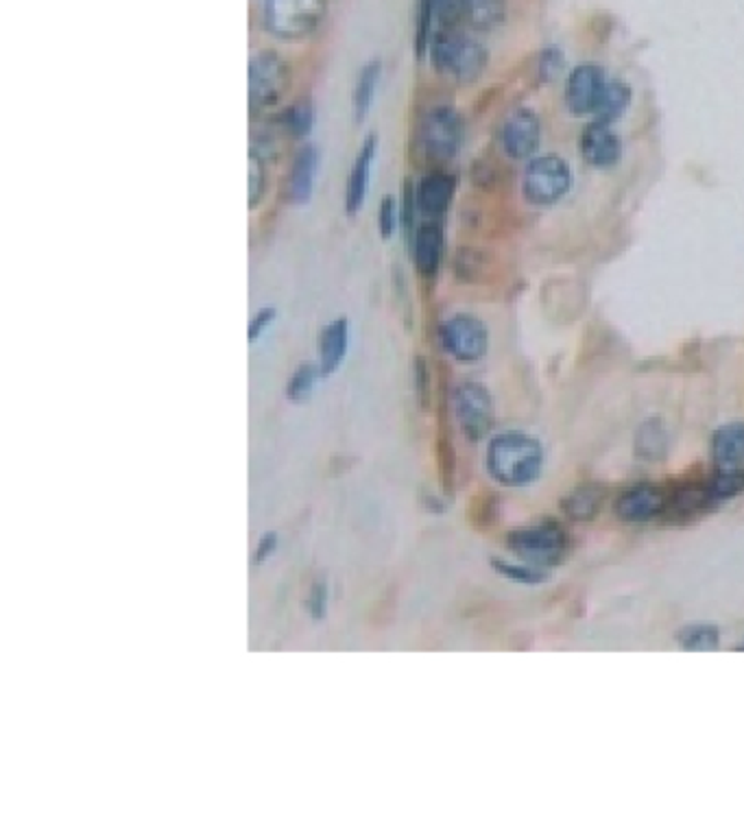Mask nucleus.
<instances>
[{
	"label": "nucleus",
	"mask_w": 744,
	"mask_h": 838,
	"mask_svg": "<svg viewBox=\"0 0 744 838\" xmlns=\"http://www.w3.org/2000/svg\"><path fill=\"white\" fill-rule=\"evenodd\" d=\"M541 463V443L524 432L497 434L487 450V469L504 487L530 484L539 476Z\"/></svg>",
	"instance_id": "1"
},
{
	"label": "nucleus",
	"mask_w": 744,
	"mask_h": 838,
	"mask_svg": "<svg viewBox=\"0 0 744 838\" xmlns=\"http://www.w3.org/2000/svg\"><path fill=\"white\" fill-rule=\"evenodd\" d=\"M430 59L441 74L469 83L482 74L487 65V50L471 37L441 28L430 39Z\"/></svg>",
	"instance_id": "2"
},
{
	"label": "nucleus",
	"mask_w": 744,
	"mask_h": 838,
	"mask_svg": "<svg viewBox=\"0 0 744 838\" xmlns=\"http://www.w3.org/2000/svg\"><path fill=\"white\" fill-rule=\"evenodd\" d=\"M325 0H264V24L279 39H301L316 31Z\"/></svg>",
	"instance_id": "3"
},
{
	"label": "nucleus",
	"mask_w": 744,
	"mask_h": 838,
	"mask_svg": "<svg viewBox=\"0 0 744 838\" xmlns=\"http://www.w3.org/2000/svg\"><path fill=\"white\" fill-rule=\"evenodd\" d=\"M290 87V68L275 50H260L249 61V103L253 111L275 107Z\"/></svg>",
	"instance_id": "4"
},
{
	"label": "nucleus",
	"mask_w": 744,
	"mask_h": 838,
	"mask_svg": "<svg viewBox=\"0 0 744 838\" xmlns=\"http://www.w3.org/2000/svg\"><path fill=\"white\" fill-rule=\"evenodd\" d=\"M508 548L530 565H554L567 550V535L554 522L517 528L506 539Z\"/></svg>",
	"instance_id": "5"
},
{
	"label": "nucleus",
	"mask_w": 744,
	"mask_h": 838,
	"mask_svg": "<svg viewBox=\"0 0 744 838\" xmlns=\"http://www.w3.org/2000/svg\"><path fill=\"white\" fill-rule=\"evenodd\" d=\"M572 183V172L559 155L535 157L524 175V194L535 205H552L561 201Z\"/></svg>",
	"instance_id": "6"
},
{
	"label": "nucleus",
	"mask_w": 744,
	"mask_h": 838,
	"mask_svg": "<svg viewBox=\"0 0 744 838\" xmlns=\"http://www.w3.org/2000/svg\"><path fill=\"white\" fill-rule=\"evenodd\" d=\"M441 345L460 362H476L484 356L489 345V332L484 323L473 314H454L439 327Z\"/></svg>",
	"instance_id": "7"
},
{
	"label": "nucleus",
	"mask_w": 744,
	"mask_h": 838,
	"mask_svg": "<svg viewBox=\"0 0 744 838\" xmlns=\"http://www.w3.org/2000/svg\"><path fill=\"white\" fill-rule=\"evenodd\" d=\"M421 142L432 159H452L463 144V120L452 107H434L421 124Z\"/></svg>",
	"instance_id": "8"
},
{
	"label": "nucleus",
	"mask_w": 744,
	"mask_h": 838,
	"mask_svg": "<svg viewBox=\"0 0 744 838\" xmlns=\"http://www.w3.org/2000/svg\"><path fill=\"white\" fill-rule=\"evenodd\" d=\"M454 412L467 439H482L493 426V402L478 382H463L454 391Z\"/></svg>",
	"instance_id": "9"
},
{
	"label": "nucleus",
	"mask_w": 744,
	"mask_h": 838,
	"mask_svg": "<svg viewBox=\"0 0 744 838\" xmlns=\"http://www.w3.org/2000/svg\"><path fill=\"white\" fill-rule=\"evenodd\" d=\"M604 87H607V81L598 65L593 63L576 65L567 76V89H565V100L569 111L574 116H585L596 111Z\"/></svg>",
	"instance_id": "10"
},
{
	"label": "nucleus",
	"mask_w": 744,
	"mask_h": 838,
	"mask_svg": "<svg viewBox=\"0 0 744 838\" xmlns=\"http://www.w3.org/2000/svg\"><path fill=\"white\" fill-rule=\"evenodd\" d=\"M670 498L665 495L663 489L655 484H637L626 489L617 502H615V513L620 519L631 522V524H644L661 513L668 511Z\"/></svg>",
	"instance_id": "11"
},
{
	"label": "nucleus",
	"mask_w": 744,
	"mask_h": 838,
	"mask_svg": "<svg viewBox=\"0 0 744 838\" xmlns=\"http://www.w3.org/2000/svg\"><path fill=\"white\" fill-rule=\"evenodd\" d=\"M539 135H541V127H539L537 113L521 107L506 118L502 127V146L508 157L524 159L537 151Z\"/></svg>",
	"instance_id": "12"
},
{
	"label": "nucleus",
	"mask_w": 744,
	"mask_h": 838,
	"mask_svg": "<svg viewBox=\"0 0 744 838\" xmlns=\"http://www.w3.org/2000/svg\"><path fill=\"white\" fill-rule=\"evenodd\" d=\"M375 151H377V137L371 133L364 137V142H362V146H360V151L351 164L349 177H347V185H345L347 214H356L367 199V192L371 185V170H373V161H375Z\"/></svg>",
	"instance_id": "13"
},
{
	"label": "nucleus",
	"mask_w": 744,
	"mask_h": 838,
	"mask_svg": "<svg viewBox=\"0 0 744 838\" xmlns=\"http://www.w3.org/2000/svg\"><path fill=\"white\" fill-rule=\"evenodd\" d=\"M580 153L596 168H609L620 159L622 144L607 122H589L580 135Z\"/></svg>",
	"instance_id": "14"
},
{
	"label": "nucleus",
	"mask_w": 744,
	"mask_h": 838,
	"mask_svg": "<svg viewBox=\"0 0 744 838\" xmlns=\"http://www.w3.org/2000/svg\"><path fill=\"white\" fill-rule=\"evenodd\" d=\"M716 474H744V423H727L713 432Z\"/></svg>",
	"instance_id": "15"
},
{
	"label": "nucleus",
	"mask_w": 744,
	"mask_h": 838,
	"mask_svg": "<svg viewBox=\"0 0 744 838\" xmlns=\"http://www.w3.org/2000/svg\"><path fill=\"white\" fill-rule=\"evenodd\" d=\"M316 170H319V151L312 144H303L292 157V164L288 170L286 192L292 205H303L310 201L316 183Z\"/></svg>",
	"instance_id": "16"
},
{
	"label": "nucleus",
	"mask_w": 744,
	"mask_h": 838,
	"mask_svg": "<svg viewBox=\"0 0 744 838\" xmlns=\"http://www.w3.org/2000/svg\"><path fill=\"white\" fill-rule=\"evenodd\" d=\"M443 229L436 220H425L415 229L412 238V258L415 266L423 277L436 275L443 258Z\"/></svg>",
	"instance_id": "17"
},
{
	"label": "nucleus",
	"mask_w": 744,
	"mask_h": 838,
	"mask_svg": "<svg viewBox=\"0 0 744 838\" xmlns=\"http://www.w3.org/2000/svg\"><path fill=\"white\" fill-rule=\"evenodd\" d=\"M415 192L419 212L428 218H436L447 210L454 196V179L445 172H428L425 177H421Z\"/></svg>",
	"instance_id": "18"
},
{
	"label": "nucleus",
	"mask_w": 744,
	"mask_h": 838,
	"mask_svg": "<svg viewBox=\"0 0 744 838\" xmlns=\"http://www.w3.org/2000/svg\"><path fill=\"white\" fill-rule=\"evenodd\" d=\"M349 347V323L347 319L329 321L319 338V367L323 375H332L347 356Z\"/></svg>",
	"instance_id": "19"
},
{
	"label": "nucleus",
	"mask_w": 744,
	"mask_h": 838,
	"mask_svg": "<svg viewBox=\"0 0 744 838\" xmlns=\"http://www.w3.org/2000/svg\"><path fill=\"white\" fill-rule=\"evenodd\" d=\"M602 502H604V487H600V484H583V487H576L563 500V511L574 522H589V519H593L598 515Z\"/></svg>",
	"instance_id": "20"
},
{
	"label": "nucleus",
	"mask_w": 744,
	"mask_h": 838,
	"mask_svg": "<svg viewBox=\"0 0 744 838\" xmlns=\"http://www.w3.org/2000/svg\"><path fill=\"white\" fill-rule=\"evenodd\" d=\"M380 76H382V63L380 61H369L360 70L358 81H356V89H353V118H356V122H362L369 116V109H371L375 92H377Z\"/></svg>",
	"instance_id": "21"
},
{
	"label": "nucleus",
	"mask_w": 744,
	"mask_h": 838,
	"mask_svg": "<svg viewBox=\"0 0 744 838\" xmlns=\"http://www.w3.org/2000/svg\"><path fill=\"white\" fill-rule=\"evenodd\" d=\"M635 450L646 460H661L668 452V432L659 419H648L639 426Z\"/></svg>",
	"instance_id": "22"
},
{
	"label": "nucleus",
	"mask_w": 744,
	"mask_h": 838,
	"mask_svg": "<svg viewBox=\"0 0 744 838\" xmlns=\"http://www.w3.org/2000/svg\"><path fill=\"white\" fill-rule=\"evenodd\" d=\"M628 103H631V87L622 81H609L604 92H602V98L593 111L596 120L613 124L626 111Z\"/></svg>",
	"instance_id": "23"
},
{
	"label": "nucleus",
	"mask_w": 744,
	"mask_h": 838,
	"mask_svg": "<svg viewBox=\"0 0 744 838\" xmlns=\"http://www.w3.org/2000/svg\"><path fill=\"white\" fill-rule=\"evenodd\" d=\"M281 124L284 129L292 135V137H305L312 127H314V105L308 100V98H299L295 100L281 116Z\"/></svg>",
	"instance_id": "24"
},
{
	"label": "nucleus",
	"mask_w": 744,
	"mask_h": 838,
	"mask_svg": "<svg viewBox=\"0 0 744 838\" xmlns=\"http://www.w3.org/2000/svg\"><path fill=\"white\" fill-rule=\"evenodd\" d=\"M321 373V367L319 364H312V362H301L295 373L290 375L288 380V386H286V395L290 402H305L312 393H314V386H316V380H319Z\"/></svg>",
	"instance_id": "25"
},
{
	"label": "nucleus",
	"mask_w": 744,
	"mask_h": 838,
	"mask_svg": "<svg viewBox=\"0 0 744 838\" xmlns=\"http://www.w3.org/2000/svg\"><path fill=\"white\" fill-rule=\"evenodd\" d=\"M467 20L480 28H493L504 15V0H465Z\"/></svg>",
	"instance_id": "26"
},
{
	"label": "nucleus",
	"mask_w": 744,
	"mask_h": 838,
	"mask_svg": "<svg viewBox=\"0 0 744 838\" xmlns=\"http://www.w3.org/2000/svg\"><path fill=\"white\" fill-rule=\"evenodd\" d=\"M676 639L687 650H713L718 646V628L711 624H692L681 628Z\"/></svg>",
	"instance_id": "27"
},
{
	"label": "nucleus",
	"mask_w": 744,
	"mask_h": 838,
	"mask_svg": "<svg viewBox=\"0 0 744 838\" xmlns=\"http://www.w3.org/2000/svg\"><path fill=\"white\" fill-rule=\"evenodd\" d=\"M493 567L511 578V580H517V583H526V585H535V583H541L545 578V574L541 572V567L537 565H530V563H511V561H493Z\"/></svg>",
	"instance_id": "28"
},
{
	"label": "nucleus",
	"mask_w": 744,
	"mask_h": 838,
	"mask_svg": "<svg viewBox=\"0 0 744 838\" xmlns=\"http://www.w3.org/2000/svg\"><path fill=\"white\" fill-rule=\"evenodd\" d=\"M266 190V168L257 153L249 155V205L255 207Z\"/></svg>",
	"instance_id": "29"
},
{
	"label": "nucleus",
	"mask_w": 744,
	"mask_h": 838,
	"mask_svg": "<svg viewBox=\"0 0 744 838\" xmlns=\"http://www.w3.org/2000/svg\"><path fill=\"white\" fill-rule=\"evenodd\" d=\"M441 28H452L465 13V0H428Z\"/></svg>",
	"instance_id": "30"
},
{
	"label": "nucleus",
	"mask_w": 744,
	"mask_h": 838,
	"mask_svg": "<svg viewBox=\"0 0 744 838\" xmlns=\"http://www.w3.org/2000/svg\"><path fill=\"white\" fill-rule=\"evenodd\" d=\"M401 216H399V205L393 196H384L377 207V231L382 238H391L397 231Z\"/></svg>",
	"instance_id": "31"
},
{
	"label": "nucleus",
	"mask_w": 744,
	"mask_h": 838,
	"mask_svg": "<svg viewBox=\"0 0 744 838\" xmlns=\"http://www.w3.org/2000/svg\"><path fill=\"white\" fill-rule=\"evenodd\" d=\"M325 607H327V585H325V580H319L310 589L308 611L314 620H321L325 615Z\"/></svg>",
	"instance_id": "32"
},
{
	"label": "nucleus",
	"mask_w": 744,
	"mask_h": 838,
	"mask_svg": "<svg viewBox=\"0 0 744 838\" xmlns=\"http://www.w3.org/2000/svg\"><path fill=\"white\" fill-rule=\"evenodd\" d=\"M275 321V308H260L249 321V340H257Z\"/></svg>",
	"instance_id": "33"
},
{
	"label": "nucleus",
	"mask_w": 744,
	"mask_h": 838,
	"mask_svg": "<svg viewBox=\"0 0 744 838\" xmlns=\"http://www.w3.org/2000/svg\"><path fill=\"white\" fill-rule=\"evenodd\" d=\"M561 63H563V59H561V52L559 50H545L543 52V57H541V76L545 79V81H552L559 72H561Z\"/></svg>",
	"instance_id": "34"
},
{
	"label": "nucleus",
	"mask_w": 744,
	"mask_h": 838,
	"mask_svg": "<svg viewBox=\"0 0 744 838\" xmlns=\"http://www.w3.org/2000/svg\"><path fill=\"white\" fill-rule=\"evenodd\" d=\"M275 548H277V535H275V532H266V535H262L260 541H257V546H255V552H253V561H255V565L264 563V561L273 554Z\"/></svg>",
	"instance_id": "35"
},
{
	"label": "nucleus",
	"mask_w": 744,
	"mask_h": 838,
	"mask_svg": "<svg viewBox=\"0 0 744 838\" xmlns=\"http://www.w3.org/2000/svg\"><path fill=\"white\" fill-rule=\"evenodd\" d=\"M415 373H417V395L421 404H428V369L423 358H415Z\"/></svg>",
	"instance_id": "36"
}]
</instances>
